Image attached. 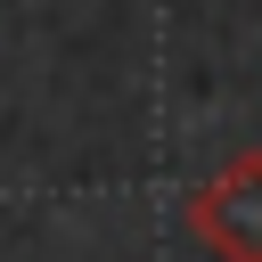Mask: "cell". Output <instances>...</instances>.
Instances as JSON below:
<instances>
[{
	"label": "cell",
	"instance_id": "6da1fadb",
	"mask_svg": "<svg viewBox=\"0 0 262 262\" xmlns=\"http://www.w3.org/2000/svg\"><path fill=\"white\" fill-rule=\"evenodd\" d=\"M188 237L213 262H262V147L229 156L213 180L188 188Z\"/></svg>",
	"mask_w": 262,
	"mask_h": 262
}]
</instances>
